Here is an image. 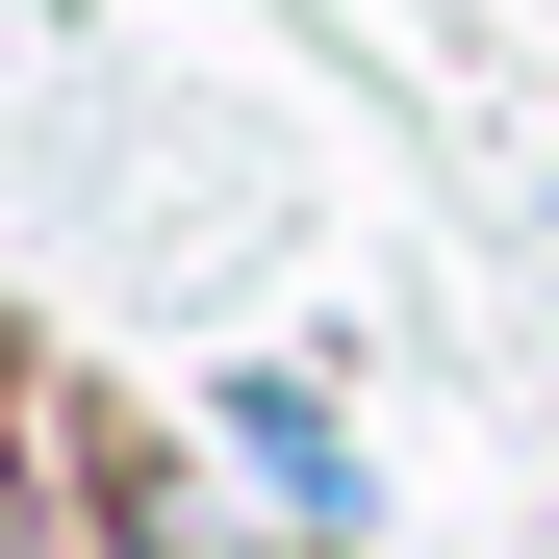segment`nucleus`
<instances>
[{
  "mask_svg": "<svg viewBox=\"0 0 559 559\" xmlns=\"http://www.w3.org/2000/svg\"><path fill=\"white\" fill-rule=\"evenodd\" d=\"M229 457H254L280 509H331V484H356V457H331V407H306V382H229Z\"/></svg>",
  "mask_w": 559,
  "mask_h": 559,
  "instance_id": "f257e3e1",
  "label": "nucleus"
},
{
  "mask_svg": "<svg viewBox=\"0 0 559 559\" xmlns=\"http://www.w3.org/2000/svg\"><path fill=\"white\" fill-rule=\"evenodd\" d=\"M103 509H128V559H254V534H229L204 484H153V457H128V484H103Z\"/></svg>",
  "mask_w": 559,
  "mask_h": 559,
  "instance_id": "f03ea898",
  "label": "nucleus"
},
{
  "mask_svg": "<svg viewBox=\"0 0 559 559\" xmlns=\"http://www.w3.org/2000/svg\"><path fill=\"white\" fill-rule=\"evenodd\" d=\"M0 559H51V509H26V484H0Z\"/></svg>",
  "mask_w": 559,
  "mask_h": 559,
  "instance_id": "7ed1b4c3",
  "label": "nucleus"
}]
</instances>
